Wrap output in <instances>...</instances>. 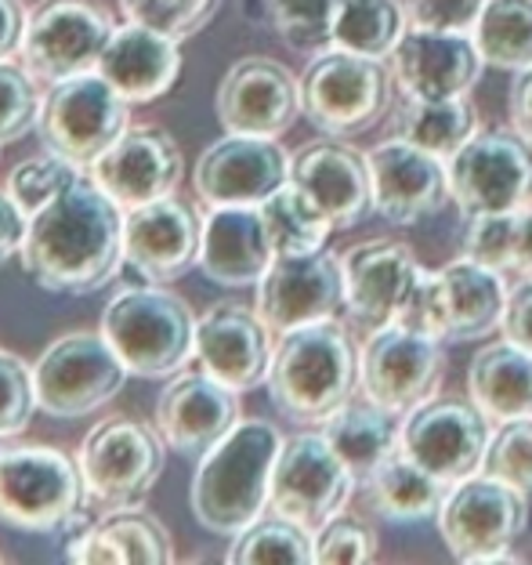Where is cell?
Masks as SVG:
<instances>
[{
  "label": "cell",
  "mask_w": 532,
  "mask_h": 565,
  "mask_svg": "<svg viewBox=\"0 0 532 565\" xmlns=\"http://www.w3.org/2000/svg\"><path fill=\"white\" fill-rule=\"evenodd\" d=\"M276 333L257 316V308L240 301H217L196 319V359L228 388L251 392L268 381Z\"/></svg>",
  "instance_id": "cell-24"
},
{
  "label": "cell",
  "mask_w": 532,
  "mask_h": 565,
  "mask_svg": "<svg viewBox=\"0 0 532 565\" xmlns=\"http://www.w3.org/2000/svg\"><path fill=\"white\" fill-rule=\"evenodd\" d=\"M113 30V15L95 0H41L25 22L19 58L36 81H66L98 70L102 47L109 44Z\"/></svg>",
  "instance_id": "cell-14"
},
{
  "label": "cell",
  "mask_w": 532,
  "mask_h": 565,
  "mask_svg": "<svg viewBox=\"0 0 532 565\" xmlns=\"http://www.w3.org/2000/svg\"><path fill=\"white\" fill-rule=\"evenodd\" d=\"M131 370L106 341V333L73 330L51 341L33 363L36 403L55 420H81L98 414L124 392Z\"/></svg>",
  "instance_id": "cell-8"
},
{
  "label": "cell",
  "mask_w": 532,
  "mask_h": 565,
  "mask_svg": "<svg viewBox=\"0 0 532 565\" xmlns=\"http://www.w3.org/2000/svg\"><path fill=\"white\" fill-rule=\"evenodd\" d=\"M467 395L489 424L532 417V352L511 338L482 344L467 366Z\"/></svg>",
  "instance_id": "cell-31"
},
{
  "label": "cell",
  "mask_w": 532,
  "mask_h": 565,
  "mask_svg": "<svg viewBox=\"0 0 532 565\" xmlns=\"http://www.w3.org/2000/svg\"><path fill=\"white\" fill-rule=\"evenodd\" d=\"M167 443L156 424L116 414L98 420L81 446L87 497L102 508L138 504L163 471Z\"/></svg>",
  "instance_id": "cell-11"
},
{
  "label": "cell",
  "mask_w": 532,
  "mask_h": 565,
  "mask_svg": "<svg viewBox=\"0 0 532 565\" xmlns=\"http://www.w3.org/2000/svg\"><path fill=\"white\" fill-rule=\"evenodd\" d=\"M0 558H4V555H0Z\"/></svg>",
  "instance_id": "cell-54"
},
{
  "label": "cell",
  "mask_w": 532,
  "mask_h": 565,
  "mask_svg": "<svg viewBox=\"0 0 532 565\" xmlns=\"http://www.w3.org/2000/svg\"><path fill=\"white\" fill-rule=\"evenodd\" d=\"M102 333L131 377H171L196 355V316L167 282L116 290L102 312Z\"/></svg>",
  "instance_id": "cell-4"
},
{
  "label": "cell",
  "mask_w": 532,
  "mask_h": 565,
  "mask_svg": "<svg viewBox=\"0 0 532 565\" xmlns=\"http://www.w3.org/2000/svg\"><path fill=\"white\" fill-rule=\"evenodd\" d=\"M482 471L532 497V417L497 424V435H492L486 449Z\"/></svg>",
  "instance_id": "cell-43"
},
{
  "label": "cell",
  "mask_w": 532,
  "mask_h": 565,
  "mask_svg": "<svg viewBox=\"0 0 532 565\" xmlns=\"http://www.w3.org/2000/svg\"><path fill=\"white\" fill-rule=\"evenodd\" d=\"M355 475L322 431H301L283 443L272 471V511L316 533L352 500Z\"/></svg>",
  "instance_id": "cell-15"
},
{
  "label": "cell",
  "mask_w": 532,
  "mask_h": 565,
  "mask_svg": "<svg viewBox=\"0 0 532 565\" xmlns=\"http://www.w3.org/2000/svg\"><path fill=\"white\" fill-rule=\"evenodd\" d=\"M377 533L373 525L359 515H348V511H337V515L316 530V562L322 565H366L377 558Z\"/></svg>",
  "instance_id": "cell-46"
},
{
  "label": "cell",
  "mask_w": 532,
  "mask_h": 565,
  "mask_svg": "<svg viewBox=\"0 0 532 565\" xmlns=\"http://www.w3.org/2000/svg\"><path fill=\"white\" fill-rule=\"evenodd\" d=\"M22 268L47 294H95L120 276L124 254V207L91 174L36 211L25 225Z\"/></svg>",
  "instance_id": "cell-1"
},
{
  "label": "cell",
  "mask_w": 532,
  "mask_h": 565,
  "mask_svg": "<svg viewBox=\"0 0 532 565\" xmlns=\"http://www.w3.org/2000/svg\"><path fill=\"white\" fill-rule=\"evenodd\" d=\"M181 41L131 22L116 25L109 44L102 47L98 73L120 92L131 106H146L167 95L181 73Z\"/></svg>",
  "instance_id": "cell-28"
},
{
  "label": "cell",
  "mask_w": 532,
  "mask_h": 565,
  "mask_svg": "<svg viewBox=\"0 0 532 565\" xmlns=\"http://www.w3.org/2000/svg\"><path fill=\"white\" fill-rule=\"evenodd\" d=\"M395 135L438 160H453L478 135V113L460 98H409L395 113Z\"/></svg>",
  "instance_id": "cell-34"
},
{
  "label": "cell",
  "mask_w": 532,
  "mask_h": 565,
  "mask_svg": "<svg viewBox=\"0 0 532 565\" xmlns=\"http://www.w3.org/2000/svg\"><path fill=\"white\" fill-rule=\"evenodd\" d=\"M262 217L268 228V239L276 254H305L327 247V239L333 233L330 214L308 196L301 185H279L272 196L262 203Z\"/></svg>",
  "instance_id": "cell-35"
},
{
  "label": "cell",
  "mask_w": 532,
  "mask_h": 565,
  "mask_svg": "<svg viewBox=\"0 0 532 565\" xmlns=\"http://www.w3.org/2000/svg\"><path fill=\"white\" fill-rule=\"evenodd\" d=\"M91 504L81 460L44 443L0 446V522L22 533H58Z\"/></svg>",
  "instance_id": "cell-5"
},
{
  "label": "cell",
  "mask_w": 532,
  "mask_h": 565,
  "mask_svg": "<svg viewBox=\"0 0 532 565\" xmlns=\"http://www.w3.org/2000/svg\"><path fill=\"white\" fill-rule=\"evenodd\" d=\"M240 395L217 381L211 370H178L167 377L160 399H156L152 424L163 435L167 449L181 457H203L214 443L236 428Z\"/></svg>",
  "instance_id": "cell-19"
},
{
  "label": "cell",
  "mask_w": 532,
  "mask_h": 565,
  "mask_svg": "<svg viewBox=\"0 0 532 565\" xmlns=\"http://www.w3.org/2000/svg\"><path fill=\"white\" fill-rule=\"evenodd\" d=\"M446 374L443 344L398 323L366 333L359 349V395L384 406L387 414L406 417L432 395Z\"/></svg>",
  "instance_id": "cell-13"
},
{
  "label": "cell",
  "mask_w": 532,
  "mask_h": 565,
  "mask_svg": "<svg viewBox=\"0 0 532 565\" xmlns=\"http://www.w3.org/2000/svg\"><path fill=\"white\" fill-rule=\"evenodd\" d=\"M95 182L120 203L124 211L141 207V203L163 200L178 192L181 174H185V157L174 135H167L156 124L127 127L109 146V152L91 163L87 171Z\"/></svg>",
  "instance_id": "cell-21"
},
{
  "label": "cell",
  "mask_w": 532,
  "mask_h": 565,
  "mask_svg": "<svg viewBox=\"0 0 532 565\" xmlns=\"http://www.w3.org/2000/svg\"><path fill=\"white\" fill-rule=\"evenodd\" d=\"M395 323L413 330V333H424V338H435V341L449 338V298H446L443 268L435 273V268L421 265V273H417V279H413L406 301H402V308H398Z\"/></svg>",
  "instance_id": "cell-45"
},
{
  "label": "cell",
  "mask_w": 532,
  "mask_h": 565,
  "mask_svg": "<svg viewBox=\"0 0 532 565\" xmlns=\"http://www.w3.org/2000/svg\"><path fill=\"white\" fill-rule=\"evenodd\" d=\"M25 225H30V217L22 214L15 196H11L8 189H0V268H4L22 250Z\"/></svg>",
  "instance_id": "cell-50"
},
{
  "label": "cell",
  "mask_w": 532,
  "mask_h": 565,
  "mask_svg": "<svg viewBox=\"0 0 532 565\" xmlns=\"http://www.w3.org/2000/svg\"><path fill=\"white\" fill-rule=\"evenodd\" d=\"M362 500L377 519L384 522H427L438 519V511L446 504L449 482L435 479L432 471L421 468L406 449L395 446L366 479L359 482Z\"/></svg>",
  "instance_id": "cell-30"
},
{
  "label": "cell",
  "mask_w": 532,
  "mask_h": 565,
  "mask_svg": "<svg viewBox=\"0 0 532 565\" xmlns=\"http://www.w3.org/2000/svg\"><path fill=\"white\" fill-rule=\"evenodd\" d=\"M232 565H308L316 562V533L279 511L262 515L232 536Z\"/></svg>",
  "instance_id": "cell-38"
},
{
  "label": "cell",
  "mask_w": 532,
  "mask_h": 565,
  "mask_svg": "<svg viewBox=\"0 0 532 565\" xmlns=\"http://www.w3.org/2000/svg\"><path fill=\"white\" fill-rule=\"evenodd\" d=\"M518 279H532V203L518 211V247H514V268Z\"/></svg>",
  "instance_id": "cell-53"
},
{
  "label": "cell",
  "mask_w": 532,
  "mask_h": 565,
  "mask_svg": "<svg viewBox=\"0 0 532 565\" xmlns=\"http://www.w3.org/2000/svg\"><path fill=\"white\" fill-rule=\"evenodd\" d=\"M257 316L268 330L287 333L297 327L333 319L344 308V268L333 250L276 254L257 282Z\"/></svg>",
  "instance_id": "cell-16"
},
{
  "label": "cell",
  "mask_w": 532,
  "mask_h": 565,
  "mask_svg": "<svg viewBox=\"0 0 532 565\" xmlns=\"http://www.w3.org/2000/svg\"><path fill=\"white\" fill-rule=\"evenodd\" d=\"M508 113H511V127H514V131L525 135L532 141V66L514 73L511 95H508Z\"/></svg>",
  "instance_id": "cell-51"
},
{
  "label": "cell",
  "mask_w": 532,
  "mask_h": 565,
  "mask_svg": "<svg viewBox=\"0 0 532 565\" xmlns=\"http://www.w3.org/2000/svg\"><path fill=\"white\" fill-rule=\"evenodd\" d=\"M475 44L486 66L508 73L532 66V0H486L475 22Z\"/></svg>",
  "instance_id": "cell-37"
},
{
  "label": "cell",
  "mask_w": 532,
  "mask_h": 565,
  "mask_svg": "<svg viewBox=\"0 0 532 565\" xmlns=\"http://www.w3.org/2000/svg\"><path fill=\"white\" fill-rule=\"evenodd\" d=\"M290 160L279 138L225 131V138L203 149L192 182L206 207H262L272 192L290 182Z\"/></svg>",
  "instance_id": "cell-17"
},
{
  "label": "cell",
  "mask_w": 532,
  "mask_h": 565,
  "mask_svg": "<svg viewBox=\"0 0 532 565\" xmlns=\"http://www.w3.org/2000/svg\"><path fill=\"white\" fill-rule=\"evenodd\" d=\"M44 95L36 92V76L22 62L0 58V146L19 141L41 124Z\"/></svg>",
  "instance_id": "cell-41"
},
{
  "label": "cell",
  "mask_w": 532,
  "mask_h": 565,
  "mask_svg": "<svg viewBox=\"0 0 532 565\" xmlns=\"http://www.w3.org/2000/svg\"><path fill=\"white\" fill-rule=\"evenodd\" d=\"M25 22H30V11L22 0H0V58L19 55Z\"/></svg>",
  "instance_id": "cell-52"
},
{
  "label": "cell",
  "mask_w": 532,
  "mask_h": 565,
  "mask_svg": "<svg viewBox=\"0 0 532 565\" xmlns=\"http://www.w3.org/2000/svg\"><path fill=\"white\" fill-rule=\"evenodd\" d=\"M409 30H443V33H475L486 0H402Z\"/></svg>",
  "instance_id": "cell-48"
},
{
  "label": "cell",
  "mask_w": 532,
  "mask_h": 565,
  "mask_svg": "<svg viewBox=\"0 0 532 565\" xmlns=\"http://www.w3.org/2000/svg\"><path fill=\"white\" fill-rule=\"evenodd\" d=\"M503 338L532 352V279H522L508 294V308H503Z\"/></svg>",
  "instance_id": "cell-49"
},
{
  "label": "cell",
  "mask_w": 532,
  "mask_h": 565,
  "mask_svg": "<svg viewBox=\"0 0 532 565\" xmlns=\"http://www.w3.org/2000/svg\"><path fill=\"white\" fill-rule=\"evenodd\" d=\"M120 8L131 22L174 36V41H189L214 19L222 0H120Z\"/></svg>",
  "instance_id": "cell-42"
},
{
  "label": "cell",
  "mask_w": 532,
  "mask_h": 565,
  "mask_svg": "<svg viewBox=\"0 0 532 565\" xmlns=\"http://www.w3.org/2000/svg\"><path fill=\"white\" fill-rule=\"evenodd\" d=\"M514 247H518V211L467 217L464 239H460V258H471L486 268H497V273H511Z\"/></svg>",
  "instance_id": "cell-44"
},
{
  "label": "cell",
  "mask_w": 532,
  "mask_h": 565,
  "mask_svg": "<svg viewBox=\"0 0 532 565\" xmlns=\"http://www.w3.org/2000/svg\"><path fill=\"white\" fill-rule=\"evenodd\" d=\"M276 247L268 239L262 207H211L203 214L200 268L217 287H257Z\"/></svg>",
  "instance_id": "cell-27"
},
{
  "label": "cell",
  "mask_w": 532,
  "mask_h": 565,
  "mask_svg": "<svg viewBox=\"0 0 532 565\" xmlns=\"http://www.w3.org/2000/svg\"><path fill=\"white\" fill-rule=\"evenodd\" d=\"M322 435L330 439V446L341 454L348 471L355 475V482H362L366 475L381 465V460L398 446V424L395 414H387L384 406L362 399H348L337 414L322 420Z\"/></svg>",
  "instance_id": "cell-33"
},
{
  "label": "cell",
  "mask_w": 532,
  "mask_h": 565,
  "mask_svg": "<svg viewBox=\"0 0 532 565\" xmlns=\"http://www.w3.org/2000/svg\"><path fill=\"white\" fill-rule=\"evenodd\" d=\"M265 19L297 51L333 47V22L344 0H262Z\"/></svg>",
  "instance_id": "cell-39"
},
{
  "label": "cell",
  "mask_w": 532,
  "mask_h": 565,
  "mask_svg": "<svg viewBox=\"0 0 532 565\" xmlns=\"http://www.w3.org/2000/svg\"><path fill=\"white\" fill-rule=\"evenodd\" d=\"M127 127H131V102L98 70H91L47 84L36 135L47 152L91 171V163L109 152Z\"/></svg>",
  "instance_id": "cell-7"
},
{
  "label": "cell",
  "mask_w": 532,
  "mask_h": 565,
  "mask_svg": "<svg viewBox=\"0 0 532 565\" xmlns=\"http://www.w3.org/2000/svg\"><path fill=\"white\" fill-rule=\"evenodd\" d=\"M66 558L81 565H163L174 562V544L152 511L116 504L73 536Z\"/></svg>",
  "instance_id": "cell-29"
},
{
  "label": "cell",
  "mask_w": 532,
  "mask_h": 565,
  "mask_svg": "<svg viewBox=\"0 0 532 565\" xmlns=\"http://www.w3.org/2000/svg\"><path fill=\"white\" fill-rule=\"evenodd\" d=\"M492 424L467 395H432L398 424V446L435 479L457 486L482 471Z\"/></svg>",
  "instance_id": "cell-12"
},
{
  "label": "cell",
  "mask_w": 532,
  "mask_h": 565,
  "mask_svg": "<svg viewBox=\"0 0 532 565\" xmlns=\"http://www.w3.org/2000/svg\"><path fill=\"white\" fill-rule=\"evenodd\" d=\"M81 174L84 171L76 163L55 157V152H44V157L25 160L8 174V192L15 196L22 214L33 217L36 211H44L51 200H58Z\"/></svg>",
  "instance_id": "cell-40"
},
{
  "label": "cell",
  "mask_w": 532,
  "mask_h": 565,
  "mask_svg": "<svg viewBox=\"0 0 532 565\" xmlns=\"http://www.w3.org/2000/svg\"><path fill=\"white\" fill-rule=\"evenodd\" d=\"M290 182L301 185L337 228H352L373 207L370 157L344 138H322L297 149L290 160Z\"/></svg>",
  "instance_id": "cell-26"
},
{
  "label": "cell",
  "mask_w": 532,
  "mask_h": 565,
  "mask_svg": "<svg viewBox=\"0 0 532 565\" xmlns=\"http://www.w3.org/2000/svg\"><path fill=\"white\" fill-rule=\"evenodd\" d=\"M217 124L228 135H287L301 117V81L268 55L232 62L214 95Z\"/></svg>",
  "instance_id": "cell-18"
},
{
  "label": "cell",
  "mask_w": 532,
  "mask_h": 565,
  "mask_svg": "<svg viewBox=\"0 0 532 565\" xmlns=\"http://www.w3.org/2000/svg\"><path fill=\"white\" fill-rule=\"evenodd\" d=\"M283 443L287 439L276 424L262 417H240L236 428L200 457L189 504L206 533L236 536L254 519L265 515L272 497V471H276Z\"/></svg>",
  "instance_id": "cell-2"
},
{
  "label": "cell",
  "mask_w": 532,
  "mask_h": 565,
  "mask_svg": "<svg viewBox=\"0 0 532 565\" xmlns=\"http://www.w3.org/2000/svg\"><path fill=\"white\" fill-rule=\"evenodd\" d=\"M449 298V338L446 341H478L489 338L503 323L508 308V282L497 268H486L471 258H457L443 268Z\"/></svg>",
  "instance_id": "cell-32"
},
{
  "label": "cell",
  "mask_w": 532,
  "mask_h": 565,
  "mask_svg": "<svg viewBox=\"0 0 532 565\" xmlns=\"http://www.w3.org/2000/svg\"><path fill=\"white\" fill-rule=\"evenodd\" d=\"M409 19L402 0H344L333 22V47L370 58H392Z\"/></svg>",
  "instance_id": "cell-36"
},
{
  "label": "cell",
  "mask_w": 532,
  "mask_h": 565,
  "mask_svg": "<svg viewBox=\"0 0 532 565\" xmlns=\"http://www.w3.org/2000/svg\"><path fill=\"white\" fill-rule=\"evenodd\" d=\"M344 312L362 338L395 323L402 301L421 273V262L402 239H366L341 254Z\"/></svg>",
  "instance_id": "cell-22"
},
{
  "label": "cell",
  "mask_w": 532,
  "mask_h": 565,
  "mask_svg": "<svg viewBox=\"0 0 532 565\" xmlns=\"http://www.w3.org/2000/svg\"><path fill=\"white\" fill-rule=\"evenodd\" d=\"M36 409H41V403H36L33 366L22 363L15 352L0 349V443L15 439L30 428Z\"/></svg>",
  "instance_id": "cell-47"
},
{
  "label": "cell",
  "mask_w": 532,
  "mask_h": 565,
  "mask_svg": "<svg viewBox=\"0 0 532 565\" xmlns=\"http://www.w3.org/2000/svg\"><path fill=\"white\" fill-rule=\"evenodd\" d=\"M373 174V211L392 225H417L446 207L449 167L446 160L417 149L406 138L377 141L370 152Z\"/></svg>",
  "instance_id": "cell-23"
},
{
  "label": "cell",
  "mask_w": 532,
  "mask_h": 565,
  "mask_svg": "<svg viewBox=\"0 0 532 565\" xmlns=\"http://www.w3.org/2000/svg\"><path fill=\"white\" fill-rule=\"evenodd\" d=\"M203 214L181 196H163L124 211L127 265L149 282H174L200 265Z\"/></svg>",
  "instance_id": "cell-20"
},
{
  "label": "cell",
  "mask_w": 532,
  "mask_h": 565,
  "mask_svg": "<svg viewBox=\"0 0 532 565\" xmlns=\"http://www.w3.org/2000/svg\"><path fill=\"white\" fill-rule=\"evenodd\" d=\"M435 522L457 562H511V547L529 525V497L478 471L449 486Z\"/></svg>",
  "instance_id": "cell-9"
},
{
  "label": "cell",
  "mask_w": 532,
  "mask_h": 565,
  "mask_svg": "<svg viewBox=\"0 0 532 565\" xmlns=\"http://www.w3.org/2000/svg\"><path fill=\"white\" fill-rule=\"evenodd\" d=\"M392 66L344 47L319 51V58H311L301 73V113L316 131L330 138H352L377 127L392 109Z\"/></svg>",
  "instance_id": "cell-6"
},
{
  "label": "cell",
  "mask_w": 532,
  "mask_h": 565,
  "mask_svg": "<svg viewBox=\"0 0 532 565\" xmlns=\"http://www.w3.org/2000/svg\"><path fill=\"white\" fill-rule=\"evenodd\" d=\"M482 51L475 33L406 30L392 51V73L409 98H460L482 76Z\"/></svg>",
  "instance_id": "cell-25"
},
{
  "label": "cell",
  "mask_w": 532,
  "mask_h": 565,
  "mask_svg": "<svg viewBox=\"0 0 532 565\" xmlns=\"http://www.w3.org/2000/svg\"><path fill=\"white\" fill-rule=\"evenodd\" d=\"M359 388V352L344 323H319L279 333L268 366V395L294 424H322Z\"/></svg>",
  "instance_id": "cell-3"
},
{
  "label": "cell",
  "mask_w": 532,
  "mask_h": 565,
  "mask_svg": "<svg viewBox=\"0 0 532 565\" xmlns=\"http://www.w3.org/2000/svg\"><path fill=\"white\" fill-rule=\"evenodd\" d=\"M449 167V196L460 217L511 214L532 203V141L514 127L478 131Z\"/></svg>",
  "instance_id": "cell-10"
}]
</instances>
